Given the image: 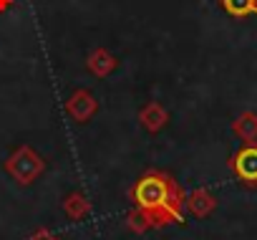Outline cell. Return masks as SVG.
Masks as SVG:
<instances>
[{
  "mask_svg": "<svg viewBox=\"0 0 257 240\" xmlns=\"http://www.w3.org/2000/svg\"><path fill=\"white\" fill-rule=\"evenodd\" d=\"M134 207L142 210L152 227H167L179 220H184V207H187V195L179 187V182L159 170L144 172L137 185L128 192Z\"/></svg>",
  "mask_w": 257,
  "mask_h": 240,
  "instance_id": "6da1fadb",
  "label": "cell"
},
{
  "mask_svg": "<svg viewBox=\"0 0 257 240\" xmlns=\"http://www.w3.org/2000/svg\"><path fill=\"white\" fill-rule=\"evenodd\" d=\"M46 170V162L38 152H33L31 147H18L8 159H6V172L21 182V185H33Z\"/></svg>",
  "mask_w": 257,
  "mask_h": 240,
  "instance_id": "7a4b0ae2",
  "label": "cell"
},
{
  "mask_svg": "<svg viewBox=\"0 0 257 240\" xmlns=\"http://www.w3.org/2000/svg\"><path fill=\"white\" fill-rule=\"evenodd\" d=\"M232 172L237 175V180L247 187L257 185V144H244L234 157H232Z\"/></svg>",
  "mask_w": 257,
  "mask_h": 240,
  "instance_id": "3957f363",
  "label": "cell"
},
{
  "mask_svg": "<svg viewBox=\"0 0 257 240\" xmlns=\"http://www.w3.org/2000/svg\"><path fill=\"white\" fill-rule=\"evenodd\" d=\"M66 109H68V114L73 116V122L83 124V122H88V119L96 114L98 101H96V96H93L91 91L78 89V91H73V94H71V99L66 101Z\"/></svg>",
  "mask_w": 257,
  "mask_h": 240,
  "instance_id": "277c9868",
  "label": "cell"
},
{
  "mask_svg": "<svg viewBox=\"0 0 257 240\" xmlns=\"http://www.w3.org/2000/svg\"><path fill=\"white\" fill-rule=\"evenodd\" d=\"M214 207H217V197L209 190H204V187H197V190H192L187 195V210L194 217H199V220L202 217H209L214 212Z\"/></svg>",
  "mask_w": 257,
  "mask_h": 240,
  "instance_id": "5b68a950",
  "label": "cell"
},
{
  "mask_svg": "<svg viewBox=\"0 0 257 240\" xmlns=\"http://www.w3.org/2000/svg\"><path fill=\"white\" fill-rule=\"evenodd\" d=\"M139 122H142V127H144L147 132L157 134V132H162V129L167 127V122H169V114H167V109H164L162 104L149 101V104H147V106L139 111Z\"/></svg>",
  "mask_w": 257,
  "mask_h": 240,
  "instance_id": "8992f818",
  "label": "cell"
},
{
  "mask_svg": "<svg viewBox=\"0 0 257 240\" xmlns=\"http://www.w3.org/2000/svg\"><path fill=\"white\" fill-rule=\"evenodd\" d=\"M63 212H66L71 220H83V217H88V212H91V202H88V197H86L83 192H71V195H66V200H63Z\"/></svg>",
  "mask_w": 257,
  "mask_h": 240,
  "instance_id": "52a82bcc",
  "label": "cell"
},
{
  "mask_svg": "<svg viewBox=\"0 0 257 240\" xmlns=\"http://www.w3.org/2000/svg\"><path fill=\"white\" fill-rule=\"evenodd\" d=\"M232 132H234L242 142L254 144V139H257V114L244 111L242 116H237V122L232 124Z\"/></svg>",
  "mask_w": 257,
  "mask_h": 240,
  "instance_id": "ba28073f",
  "label": "cell"
},
{
  "mask_svg": "<svg viewBox=\"0 0 257 240\" xmlns=\"http://www.w3.org/2000/svg\"><path fill=\"white\" fill-rule=\"evenodd\" d=\"M116 66H118V61H116L106 48H96V51L88 56V68H91L96 76H101V78H103V76H108Z\"/></svg>",
  "mask_w": 257,
  "mask_h": 240,
  "instance_id": "9c48e42d",
  "label": "cell"
},
{
  "mask_svg": "<svg viewBox=\"0 0 257 240\" xmlns=\"http://www.w3.org/2000/svg\"><path fill=\"white\" fill-rule=\"evenodd\" d=\"M219 3L234 18H244V16H249L254 11V0H219Z\"/></svg>",
  "mask_w": 257,
  "mask_h": 240,
  "instance_id": "30bf717a",
  "label": "cell"
},
{
  "mask_svg": "<svg viewBox=\"0 0 257 240\" xmlns=\"http://www.w3.org/2000/svg\"><path fill=\"white\" fill-rule=\"evenodd\" d=\"M126 225H128V230L132 232H147V230H152V222H149V217L142 212V210H132L128 212V217H126Z\"/></svg>",
  "mask_w": 257,
  "mask_h": 240,
  "instance_id": "8fae6325",
  "label": "cell"
},
{
  "mask_svg": "<svg viewBox=\"0 0 257 240\" xmlns=\"http://www.w3.org/2000/svg\"><path fill=\"white\" fill-rule=\"evenodd\" d=\"M26 240H61V235H56V232H51V230H36L31 237H26Z\"/></svg>",
  "mask_w": 257,
  "mask_h": 240,
  "instance_id": "7c38bea8",
  "label": "cell"
},
{
  "mask_svg": "<svg viewBox=\"0 0 257 240\" xmlns=\"http://www.w3.org/2000/svg\"><path fill=\"white\" fill-rule=\"evenodd\" d=\"M13 6V0H0V13H3V11H8Z\"/></svg>",
  "mask_w": 257,
  "mask_h": 240,
  "instance_id": "4fadbf2b",
  "label": "cell"
},
{
  "mask_svg": "<svg viewBox=\"0 0 257 240\" xmlns=\"http://www.w3.org/2000/svg\"><path fill=\"white\" fill-rule=\"evenodd\" d=\"M254 11H257V0H254Z\"/></svg>",
  "mask_w": 257,
  "mask_h": 240,
  "instance_id": "5bb4252c",
  "label": "cell"
}]
</instances>
